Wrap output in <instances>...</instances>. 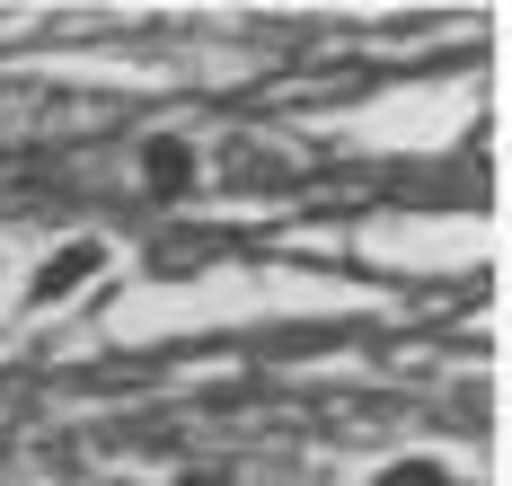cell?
Returning <instances> with one entry per match:
<instances>
[{
    "label": "cell",
    "mask_w": 512,
    "mask_h": 486,
    "mask_svg": "<svg viewBox=\"0 0 512 486\" xmlns=\"http://www.w3.org/2000/svg\"><path fill=\"white\" fill-rule=\"evenodd\" d=\"M151 177H159V195H177V186H186V151L159 142V151H151Z\"/></svg>",
    "instance_id": "1"
},
{
    "label": "cell",
    "mask_w": 512,
    "mask_h": 486,
    "mask_svg": "<svg viewBox=\"0 0 512 486\" xmlns=\"http://www.w3.org/2000/svg\"><path fill=\"white\" fill-rule=\"evenodd\" d=\"M389 486H442V478H433V469H407V478H389Z\"/></svg>",
    "instance_id": "2"
}]
</instances>
